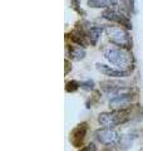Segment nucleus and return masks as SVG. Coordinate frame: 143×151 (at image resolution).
I'll list each match as a JSON object with an SVG mask.
<instances>
[{
	"label": "nucleus",
	"instance_id": "f257e3e1",
	"mask_svg": "<svg viewBox=\"0 0 143 151\" xmlns=\"http://www.w3.org/2000/svg\"><path fill=\"white\" fill-rule=\"evenodd\" d=\"M104 57L114 65H118L119 68L124 70H131L133 69L134 65V57H133L132 52L127 48H108L104 50Z\"/></svg>",
	"mask_w": 143,
	"mask_h": 151
},
{
	"label": "nucleus",
	"instance_id": "f03ea898",
	"mask_svg": "<svg viewBox=\"0 0 143 151\" xmlns=\"http://www.w3.org/2000/svg\"><path fill=\"white\" fill-rule=\"evenodd\" d=\"M132 117V112L129 108L126 110H113L112 112H103L98 116L99 125L107 129H114L119 125L128 122Z\"/></svg>",
	"mask_w": 143,
	"mask_h": 151
},
{
	"label": "nucleus",
	"instance_id": "7ed1b4c3",
	"mask_svg": "<svg viewBox=\"0 0 143 151\" xmlns=\"http://www.w3.org/2000/svg\"><path fill=\"white\" fill-rule=\"evenodd\" d=\"M106 33L108 35L109 42L113 43L114 45L121 47V48H127V49L132 48V38L129 35V33L127 32V29H124L122 25L107 27Z\"/></svg>",
	"mask_w": 143,
	"mask_h": 151
},
{
	"label": "nucleus",
	"instance_id": "20e7f679",
	"mask_svg": "<svg viewBox=\"0 0 143 151\" xmlns=\"http://www.w3.org/2000/svg\"><path fill=\"white\" fill-rule=\"evenodd\" d=\"M88 132V124L87 122H82L74 127L69 134V141L70 144L77 149H82L84 145V140L87 137Z\"/></svg>",
	"mask_w": 143,
	"mask_h": 151
},
{
	"label": "nucleus",
	"instance_id": "39448f33",
	"mask_svg": "<svg viewBox=\"0 0 143 151\" xmlns=\"http://www.w3.org/2000/svg\"><path fill=\"white\" fill-rule=\"evenodd\" d=\"M134 98H136V94H133V93L114 96L109 101V107L112 110H126V108H129V106L134 101Z\"/></svg>",
	"mask_w": 143,
	"mask_h": 151
},
{
	"label": "nucleus",
	"instance_id": "423d86ee",
	"mask_svg": "<svg viewBox=\"0 0 143 151\" xmlns=\"http://www.w3.org/2000/svg\"><path fill=\"white\" fill-rule=\"evenodd\" d=\"M69 37H70V40L73 42L74 44L80 45V47H88L90 45V40L88 38L87 34V30L82 24H77L73 30L69 33Z\"/></svg>",
	"mask_w": 143,
	"mask_h": 151
},
{
	"label": "nucleus",
	"instance_id": "0eeeda50",
	"mask_svg": "<svg viewBox=\"0 0 143 151\" xmlns=\"http://www.w3.org/2000/svg\"><path fill=\"white\" fill-rule=\"evenodd\" d=\"M103 18L107 19L109 22H113V23H117V24L124 27L126 29H132V22L131 19L128 18L124 14L116 12V10H112V9H107L106 12L103 13Z\"/></svg>",
	"mask_w": 143,
	"mask_h": 151
},
{
	"label": "nucleus",
	"instance_id": "6e6552de",
	"mask_svg": "<svg viewBox=\"0 0 143 151\" xmlns=\"http://www.w3.org/2000/svg\"><path fill=\"white\" fill-rule=\"evenodd\" d=\"M95 139L103 145H114L118 141V134L112 129H101L95 131Z\"/></svg>",
	"mask_w": 143,
	"mask_h": 151
},
{
	"label": "nucleus",
	"instance_id": "1a4fd4ad",
	"mask_svg": "<svg viewBox=\"0 0 143 151\" xmlns=\"http://www.w3.org/2000/svg\"><path fill=\"white\" fill-rule=\"evenodd\" d=\"M95 68H97L101 73H103L104 76H108V77H112V78H124V77H128V76L131 74V70L114 69V68H111L109 65L102 64V63H97L95 64Z\"/></svg>",
	"mask_w": 143,
	"mask_h": 151
},
{
	"label": "nucleus",
	"instance_id": "9d476101",
	"mask_svg": "<svg viewBox=\"0 0 143 151\" xmlns=\"http://www.w3.org/2000/svg\"><path fill=\"white\" fill-rule=\"evenodd\" d=\"M66 55L73 60H82L85 57L84 47L80 45H66Z\"/></svg>",
	"mask_w": 143,
	"mask_h": 151
},
{
	"label": "nucleus",
	"instance_id": "9b49d317",
	"mask_svg": "<svg viewBox=\"0 0 143 151\" xmlns=\"http://www.w3.org/2000/svg\"><path fill=\"white\" fill-rule=\"evenodd\" d=\"M85 30H87V34H88V38L90 40V44L95 45L97 44V42L99 40V38H101L102 33H103V28L97 27V25H92V27L89 25L88 28H85Z\"/></svg>",
	"mask_w": 143,
	"mask_h": 151
},
{
	"label": "nucleus",
	"instance_id": "f8f14e48",
	"mask_svg": "<svg viewBox=\"0 0 143 151\" xmlns=\"http://www.w3.org/2000/svg\"><path fill=\"white\" fill-rule=\"evenodd\" d=\"M88 5L90 8H107L111 9L114 4L112 0H88Z\"/></svg>",
	"mask_w": 143,
	"mask_h": 151
},
{
	"label": "nucleus",
	"instance_id": "ddd939ff",
	"mask_svg": "<svg viewBox=\"0 0 143 151\" xmlns=\"http://www.w3.org/2000/svg\"><path fill=\"white\" fill-rule=\"evenodd\" d=\"M79 88H80V83L77 82V81H74V79H72V81L66 82V84H65V91L68 92V93L77 92Z\"/></svg>",
	"mask_w": 143,
	"mask_h": 151
},
{
	"label": "nucleus",
	"instance_id": "4468645a",
	"mask_svg": "<svg viewBox=\"0 0 143 151\" xmlns=\"http://www.w3.org/2000/svg\"><path fill=\"white\" fill-rule=\"evenodd\" d=\"M80 88L87 89V91H92V89L94 88V82H93V81H84V82H80Z\"/></svg>",
	"mask_w": 143,
	"mask_h": 151
},
{
	"label": "nucleus",
	"instance_id": "2eb2a0df",
	"mask_svg": "<svg viewBox=\"0 0 143 151\" xmlns=\"http://www.w3.org/2000/svg\"><path fill=\"white\" fill-rule=\"evenodd\" d=\"M70 5H72V8H73L75 12L83 14L82 9H80V5H79V0H70Z\"/></svg>",
	"mask_w": 143,
	"mask_h": 151
},
{
	"label": "nucleus",
	"instance_id": "dca6fc26",
	"mask_svg": "<svg viewBox=\"0 0 143 151\" xmlns=\"http://www.w3.org/2000/svg\"><path fill=\"white\" fill-rule=\"evenodd\" d=\"M79 151H98V150H97V146H95L94 144H89L87 146H83Z\"/></svg>",
	"mask_w": 143,
	"mask_h": 151
},
{
	"label": "nucleus",
	"instance_id": "f3484780",
	"mask_svg": "<svg viewBox=\"0 0 143 151\" xmlns=\"http://www.w3.org/2000/svg\"><path fill=\"white\" fill-rule=\"evenodd\" d=\"M69 69H72V67L69 65V60H68V59H65V72H64L65 76L69 73Z\"/></svg>",
	"mask_w": 143,
	"mask_h": 151
},
{
	"label": "nucleus",
	"instance_id": "a211bd4d",
	"mask_svg": "<svg viewBox=\"0 0 143 151\" xmlns=\"http://www.w3.org/2000/svg\"><path fill=\"white\" fill-rule=\"evenodd\" d=\"M103 151H118L114 146H111V145H107L106 149H103Z\"/></svg>",
	"mask_w": 143,
	"mask_h": 151
},
{
	"label": "nucleus",
	"instance_id": "6ab92c4d",
	"mask_svg": "<svg viewBox=\"0 0 143 151\" xmlns=\"http://www.w3.org/2000/svg\"><path fill=\"white\" fill-rule=\"evenodd\" d=\"M141 151H143V150H141Z\"/></svg>",
	"mask_w": 143,
	"mask_h": 151
}]
</instances>
